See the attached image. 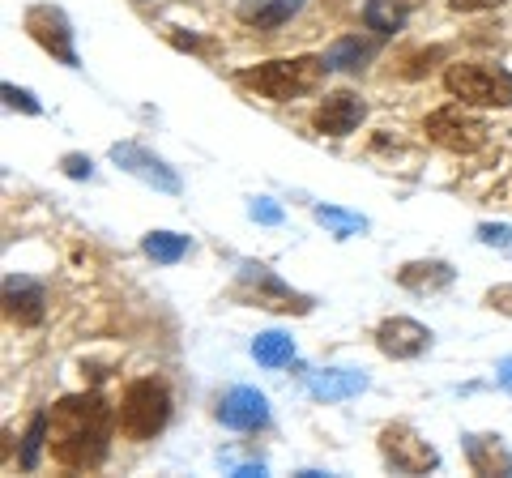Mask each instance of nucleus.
Returning a JSON list of instances; mask_svg holds the SVG:
<instances>
[{
	"mask_svg": "<svg viewBox=\"0 0 512 478\" xmlns=\"http://www.w3.org/2000/svg\"><path fill=\"white\" fill-rule=\"evenodd\" d=\"M111 427H116V414L99 393L60 397L47 410V449L64 470H94L111 449Z\"/></svg>",
	"mask_w": 512,
	"mask_h": 478,
	"instance_id": "1",
	"label": "nucleus"
},
{
	"mask_svg": "<svg viewBox=\"0 0 512 478\" xmlns=\"http://www.w3.org/2000/svg\"><path fill=\"white\" fill-rule=\"evenodd\" d=\"M325 73H329L325 56H295V60H265L256 69H244L239 82L252 86L256 94H265V99L286 103V99H299V94L316 90Z\"/></svg>",
	"mask_w": 512,
	"mask_h": 478,
	"instance_id": "2",
	"label": "nucleus"
},
{
	"mask_svg": "<svg viewBox=\"0 0 512 478\" xmlns=\"http://www.w3.org/2000/svg\"><path fill=\"white\" fill-rule=\"evenodd\" d=\"M444 86L453 99L470 103V107H512V73L500 65L461 60V65H448Z\"/></svg>",
	"mask_w": 512,
	"mask_h": 478,
	"instance_id": "3",
	"label": "nucleus"
},
{
	"mask_svg": "<svg viewBox=\"0 0 512 478\" xmlns=\"http://www.w3.org/2000/svg\"><path fill=\"white\" fill-rule=\"evenodd\" d=\"M171 419V393L163 380H137L120 402V432L128 440H154Z\"/></svg>",
	"mask_w": 512,
	"mask_h": 478,
	"instance_id": "4",
	"label": "nucleus"
},
{
	"mask_svg": "<svg viewBox=\"0 0 512 478\" xmlns=\"http://www.w3.org/2000/svg\"><path fill=\"white\" fill-rule=\"evenodd\" d=\"M427 137L436 141V146L453 150V154H478L491 141V129H487V120L474 116L470 107L448 103V107L427 116Z\"/></svg>",
	"mask_w": 512,
	"mask_h": 478,
	"instance_id": "5",
	"label": "nucleus"
},
{
	"mask_svg": "<svg viewBox=\"0 0 512 478\" xmlns=\"http://www.w3.org/2000/svg\"><path fill=\"white\" fill-rule=\"evenodd\" d=\"M235 291H239V299H248V304H256V308H269V312H295V316L312 312V299L291 291V286H286L274 269H265V265H244L239 269Z\"/></svg>",
	"mask_w": 512,
	"mask_h": 478,
	"instance_id": "6",
	"label": "nucleus"
},
{
	"mask_svg": "<svg viewBox=\"0 0 512 478\" xmlns=\"http://www.w3.org/2000/svg\"><path fill=\"white\" fill-rule=\"evenodd\" d=\"M380 453L397 474H431L440 466V453L406 423H393L380 432Z\"/></svg>",
	"mask_w": 512,
	"mask_h": 478,
	"instance_id": "7",
	"label": "nucleus"
},
{
	"mask_svg": "<svg viewBox=\"0 0 512 478\" xmlns=\"http://www.w3.org/2000/svg\"><path fill=\"white\" fill-rule=\"evenodd\" d=\"M111 163H120L128 175H137L141 184L158 188V193H171V197L184 193L180 175H175L158 154H150L146 146H137V141H116V146H111Z\"/></svg>",
	"mask_w": 512,
	"mask_h": 478,
	"instance_id": "8",
	"label": "nucleus"
},
{
	"mask_svg": "<svg viewBox=\"0 0 512 478\" xmlns=\"http://www.w3.org/2000/svg\"><path fill=\"white\" fill-rule=\"evenodd\" d=\"M26 30L43 52H52L60 65H77V47H73V26L64 18V9L56 5H35L26 9Z\"/></svg>",
	"mask_w": 512,
	"mask_h": 478,
	"instance_id": "9",
	"label": "nucleus"
},
{
	"mask_svg": "<svg viewBox=\"0 0 512 478\" xmlns=\"http://www.w3.org/2000/svg\"><path fill=\"white\" fill-rule=\"evenodd\" d=\"M376 346L389 359H419L431 350V329L410 321V316H393V321H384L376 329Z\"/></svg>",
	"mask_w": 512,
	"mask_h": 478,
	"instance_id": "10",
	"label": "nucleus"
},
{
	"mask_svg": "<svg viewBox=\"0 0 512 478\" xmlns=\"http://www.w3.org/2000/svg\"><path fill=\"white\" fill-rule=\"evenodd\" d=\"M367 116V103L359 99V94H350V90H338V94H325V103L316 107V133H329V137H346V133H355L359 129V120Z\"/></svg>",
	"mask_w": 512,
	"mask_h": 478,
	"instance_id": "11",
	"label": "nucleus"
},
{
	"mask_svg": "<svg viewBox=\"0 0 512 478\" xmlns=\"http://www.w3.org/2000/svg\"><path fill=\"white\" fill-rule=\"evenodd\" d=\"M5 316L18 325H39L47 316V295L35 278H22V274H9L5 278Z\"/></svg>",
	"mask_w": 512,
	"mask_h": 478,
	"instance_id": "12",
	"label": "nucleus"
},
{
	"mask_svg": "<svg viewBox=\"0 0 512 478\" xmlns=\"http://www.w3.org/2000/svg\"><path fill=\"white\" fill-rule=\"evenodd\" d=\"M218 419L235 427V432H256V427L269 423V402H265V393H256V389H231L218 406Z\"/></svg>",
	"mask_w": 512,
	"mask_h": 478,
	"instance_id": "13",
	"label": "nucleus"
},
{
	"mask_svg": "<svg viewBox=\"0 0 512 478\" xmlns=\"http://www.w3.org/2000/svg\"><path fill=\"white\" fill-rule=\"evenodd\" d=\"M363 389H367V376L350 368H325L308 376V393L316 402H346V397H359Z\"/></svg>",
	"mask_w": 512,
	"mask_h": 478,
	"instance_id": "14",
	"label": "nucleus"
},
{
	"mask_svg": "<svg viewBox=\"0 0 512 478\" xmlns=\"http://www.w3.org/2000/svg\"><path fill=\"white\" fill-rule=\"evenodd\" d=\"M466 440V457L474 474H512V453L504 449L500 436H461Z\"/></svg>",
	"mask_w": 512,
	"mask_h": 478,
	"instance_id": "15",
	"label": "nucleus"
},
{
	"mask_svg": "<svg viewBox=\"0 0 512 478\" xmlns=\"http://www.w3.org/2000/svg\"><path fill=\"white\" fill-rule=\"evenodd\" d=\"M453 265H444V261H410L397 269V282L406 286V291L414 295H431V291H444V286H453Z\"/></svg>",
	"mask_w": 512,
	"mask_h": 478,
	"instance_id": "16",
	"label": "nucleus"
},
{
	"mask_svg": "<svg viewBox=\"0 0 512 478\" xmlns=\"http://www.w3.org/2000/svg\"><path fill=\"white\" fill-rule=\"evenodd\" d=\"M303 0H244L239 5V22H248L256 30H278L282 22H291Z\"/></svg>",
	"mask_w": 512,
	"mask_h": 478,
	"instance_id": "17",
	"label": "nucleus"
},
{
	"mask_svg": "<svg viewBox=\"0 0 512 478\" xmlns=\"http://www.w3.org/2000/svg\"><path fill=\"white\" fill-rule=\"evenodd\" d=\"M372 56H376V43L372 39L346 35V39H338L325 52V69L329 73H355V69H363V60H372Z\"/></svg>",
	"mask_w": 512,
	"mask_h": 478,
	"instance_id": "18",
	"label": "nucleus"
},
{
	"mask_svg": "<svg viewBox=\"0 0 512 478\" xmlns=\"http://www.w3.org/2000/svg\"><path fill=\"white\" fill-rule=\"evenodd\" d=\"M410 18V9L402 0H367L363 5V26L376 30V35H393V30H402Z\"/></svg>",
	"mask_w": 512,
	"mask_h": 478,
	"instance_id": "19",
	"label": "nucleus"
},
{
	"mask_svg": "<svg viewBox=\"0 0 512 478\" xmlns=\"http://www.w3.org/2000/svg\"><path fill=\"white\" fill-rule=\"evenodd\" d=\"M252 359L261 363V368H282V363H291V359H295V342H291V333H278V329L256 333V342H252Z\"/></svg>",
	"mask_w": 512,
	"mask_h": 478,
	"instance_id": "20",
	"label": "nucleus"
},
{
	"mask_svg": "<svg viewBox=\"0 0 512 478\" xmlns=\"http://www.w3.org/2000/svg\"><path fill=\"white\" fill-rule=\"evenodd\" d=\"M146 257L158 261V265H175L180 257H188V235H175V231H150L141 239Z\"/></svg>",
	"mask_w": 512,
	"mask_h": 478,
	"instance_id": "21",
	"label": "nucleus"
},
{
	"mask_svg": "<svg viewBox=\"0 0 512 478\" xmlns=\"http://www.w3.org/2000/svg\"><path fill=\"white\" fill-rule=\"evenodd\" d=\"M316 222H320V227H329V231L338 235V239L367 231V218H359V214H346V210H333V205H316Z\"/></svg>",
	"mask_w": 512,
	"mask_h": 478,
	"instance_id": "22",
	"label": "nucleus"
},
{
	"mask_svg": "<svg viewBox=\"0 0 512 478\" xmlns=\"http://www.w3.org/2000/svg\"><path fill=\"white\" fill-rule=\"evenodd\" d=\"M43 440H47V414H35V423H30V432H26V444H22V466H26V470L39 466Z\"/></svg>",
	"mask_w": 512,
	"mask_h": 478,
	"instance_id": "23",
	"label": "nucleus"
},
{
	"mask_svg": "<svg viewBox=\"0 0 512 478\" xmlns=\"http://www.w3.org/2000/svg\"><path fill=\"white\" fill-rule=\"evenodd\" d=\"M0 94H5V103H9V107L26 111V116H39V99H35L30 90H18L13 82H5V86H0Z\"/></svg>",
	"mask_w": 512,
	"mask_h": 478,
	"instance_id": "24",
	"label": "nucleus"
},
{
	"mask_svg": "<svg viewBox=\"0 0 512 478\" xmlns=\"http://www.w3.org/2000/svg\"><path fill=\"white\" fill-rule=\"evenodd\" d=\"M248 214H252L256 222H265V227H278V222H282V210H278V205L269 201V197H256V201L248 205Z\"/></svg>",
	"mask_w": 512,
	"mask_h": 478,
	"instance_id": "25",
	"label": "nucleus"
},
{
	"mask_svg": "<svg viewBox=\"0 0 512 478\" xmlns=\"http://www.w3.org/2000/svg\"><path fill=\"white\" fill-rule=\"evenodd\" d=\"M60 167H64V175H73V180H90V175H94V163L86 154H64Z\"/></svg>",
	"mask_w": 512,
	"mask_h": 478,
	"instance_id": "26",
	"label": "nucleus"
},
{
	"mask_svg": "<svg viewBox=\"0 0 512 478\" xmlns=\"http://www.w3.org/2000/svg\"><path fill=\"white\" fill-rule=\"evenodd\" d=\"M478 239H483V244H500V248H512V227H495V222H483V227H478Z\"/></svg>",
	"mask_w": 512,
	"mask_h": 478,
	"instance_id": "27",
	"label": "nucleus"
},
{
	"mask_svg": "<svg viewBox=\"0 0 512 478\" xmlns=\"http://www.w3.org/2000/svg\"><path fill=\"white\" fill-rule=\"evenodd\" d=\"M487 308H495V312L512 316V282H504V286H491V291H487Z\"/></svg>",
	"mask_w": 512,
	"mask_h": 478,
	"instance_id": "28",
	"label": "nucleus"
},
{
	"mask_svg": "<svg viewBox=\"0 0 512 478\" xmlns=\"http://www.w3.org/2000/svg\"><path fill=\"white\" fill-rule=\"evenodd\" d=\"M495 5H504V0H448L453 13H483V9H495Z\"/></svg>",
	"mask_w": 512,
	"mask_h": 478,
	"instance_id": "29",
	"label": "nucleus"
},
{
	"mask_svg": "<svg viewBox=\"0 0 512 478\" xmlns=\"http://www.w3.org/2000/svg\"><path fill=\"white\" fill-rule=\"evenodd\" d=\"M495 380H500V389H504V393H512V355L500 359V368H495Z\"/></svg>",
	"mask_w": 512,
	"mask_h": 478,
	"instance_id": "30",
	"label": "nucleus"
}]
</instances>
